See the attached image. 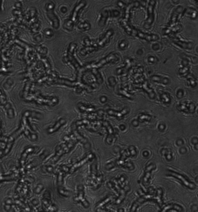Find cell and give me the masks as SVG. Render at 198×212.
<instances>
[{
	"mask_svg": "<svg viewBox=\"0 0 198 212\" xmlns=\"http://www.w3.org/2000/svg\"><path fill=\"white\" fill-rule=\"evenodd\" d=\"M78 199H79V201L81 202L82 205H83V206L85 207H88L89 206V203L87 202V200H86L85 199V198L84 197V192H83V188H82V187L81 186V188H80V190L79 191V197H78Z\"/></svg>",
	"mask_w": 198,
	"mask_h": 212,
	"instance_id": "cell-11",
	"label": "cell"
},
{
	"mask_svg": "<svg viewBox=\"0 0 198 212\" xmlns=\"http://www.w3.org/2000/svg\"><path fill=\"white\" fill-rule=\"evenodd\" d=\"M95 48H93V47H89V48H87L86 49H84L82 50V54L83 55H85L86 54V52H90L91 51H93V50H95Z\"/></svg>",
	"mask_w": 198,
	"mask_h": 212,
	"instance_id": "cell-26",
	"label": "cell"
},
{
	"mask_svg": "<svg viewBox=\"0 0 198 212\" xmlns=\"http://www.w3.org/2000/svg\"><path fill=\"white\" fill-rule=\"evenodd\" d=\"M172 209L176 210L177 211H178L179 212L183 211V207L181 206H179V205L177 204H170L166 205L165 207H163V209L161 210L160 212H167L168 211H169L170 210Z\"/></svg>",
	"mask_w": 198,
	"mask_h": 212,
	"instance_id": "cell-9",
	"label": "cell"
},
{
	"mask_svg": "<svg viewBox=\"0 0 198 212\" xmlns=\"http://www.w3.org/2000/svg\"><path fill=\"white\" fill-rule=\"evenodd\" d=\"M126 46H127V45L125 44V43H124V41H123V42H122L120 43V44L119 47H120V48H121V49H124V48H125Z\"/></svg>",
	"mask_w": 198,
	"mask_h": 212,
	"instance_id": "cell-28",
	"label": "cell"
},
{
	"mask_svg": "<svg viewBox=\"0 0 198 212\" xmlns=\"http://www.w3.org/2000/svg\"><path fill=\"white\" fill-rule=\"evenodd\" d=\"M86 5V3L85 1H81V3H79V5H78L75 8V10H74V12L73 13V19L75 20L76 19V17L77 16V12H79V11L81 10V8H84L85 6Z\"/></svg>",
	"mask_w": 198,
	"mask_h": 212,
	"instance_id": "cell-18",
	"label": "cell"
},
{
	"mask_svg": "<svg viewBox=\"0 0 198 212\" xmlns=\"http://www.w3.org/2000/svg\"><path fill=\"white\" fill-rule=\"evenodd\" d=\"M182 10H183V7H182V6H178V7L175 10L173 14H172V17L171 18V22H170V24H172V23H174V22H176L177 17H178V15L180 13Z\"/></svg>",
	"mask_w": 198,
	"mask_h": 212,
	"instance_id": "cell-17",
	"label": "cell"
},
{
	"mask_svg": "<svg viewBox=\"0 0 198 212\" xmlns=\"http://www.w3.org/2000/svg\"><path fill=\"white\" fill-rule=\"evenodd\" d=\"M142 88L149 95V96L150 97L151 99H154L155 98V92H153V91L151 88H150L148 86V84L146 82H145L144 83V84L142 85Z\"/></svg>",
	"mask_w": 198,
	"mask_h": 212,
	"instance_id": "cell-13",
	"label": "cell"
},
{
	"mask_svg": "<svg viewBox=\"0 0 198 212\" xmlns=\"http://www.w3.org/2000/svg\"><path fill=\"white\" fill-rule=\"evenodd\" d=\"M113 34V31L112 30H109L107 31V33H106L104 37L101 39L100 42L98 43V45L101 47H103L107 43L109 42V41H110V37L112 36Z\"/></svg>",
	"mask_w": 198,
	"mask_h": 212,
	"instance_id": "cell-7",
	"label": "cell"
},
{
	"mask_svg": "<svg viewBox=\"0 0 198 212\" xmlns=\"http://www.w3.org/2000/svg\"><path fill=\"white\" fill-rule=\"evenodd\" d=\"M174 42L176 43V44L178 45L180 47H183V48H187V49H192V43H186L182 42L180 40H179L178 38L174 39Z\"/></svg>",
	"mask_w": 198,
	"mask_h": 212,
	"instance_id": "cell-15",
	"label": "cell"
},
{
	"mask_svg": "<svg viewBox=\"0 0 198 212\" xmlns=\"http://www.w3.org/2000/svg\"><path fill=\"white\" fill-rule=\"evenodd\" d=\"M162 194H163L162 190L161 188H159L157 191V193H156V195L155 200L160 206H162L163 205Z\"/></svg>",
	"mask_w": 198,
	"mask_h": 212,
	"instance_id": "cell-16",
	"label": "cell"
},
{
	"mask_svg": "<svg viewBox=\"0 0 198 212\" xmlns=\"http://www.w3.org/2000/svg\"><path fill=\"white\" fill-rule=\"evenodd\" d=\"M156 4L155 1H149V4L148 8V18L146 19L144 27L146 29H148L152 24L154 20V8H155Z\"/></svg>",
	"mask_w": 198,
	"mask_h": 212,
	"instance_id": "cell-2",
	"label": "cell"
},
{
	"mask_svg": "<svg viewBox=\"0 0 198 212\" xmlns=\"http://www.w3.org/2000/svg\"><path fill=\"white\" fill-rule=\"evenodd\" d=\"M167 175H169V176H172L174 177H176V179H178L179 180L181 181V183H183L184 186H186V187L188 188L192 189V190L195 188V184H193V183H191V182L188 181L187 180H186L184 176H183L182 175L179 174L178 173H177L172 172V171H170L169 173L167 174Z\"/></svg>",
	"mask_w": 198,
	"mask_h": 212,
	"instance_id": "cell-3",
	"label": "cell"
},
{
	"mask_svg": "<svg viewBox=\"0 0 198 212\" xmlns=\"http://www.w3.org/2000/svg\"><path fill=\"white\" fill-rule=\"evenodd\" d=\"M138 119L141 122L149 121L151 119V117L147 114H140Z\"/></svg>",
	"mask_w": 198,
	"mask_h": 212,
	"instance_id": "cell-24",
	"label": "cell"
},
{
	"mask_svg": "<svg viewBox=\"0 0 198 212\" xmlns=\"http://www.w3.org/2000/svg\"><path fill=\"white\" fill-rule=\"evenodd\" d=\"M155 165L154 164H151L146 167V172H145V176L144 177V179H143V181H144V184H148V180L149 179V177L151 176V170L155 169Z\"/></svg>",
	"mask_w": 198,
	"mask_h": 212,
	"instance_id": "cell-12",
	"label": "cell"
},
{
	"mask_svg": "<svg viewBox=\"0 0 198 212\" xmlns=\"http://www.w3.org/2000/svg\"><path fill=\"white\" fill-rule=\"evenodd\" d=\"M128 190H126V189H123V190H120V195L119 198L117 199L116 202H115V204H120V203L123 201V200L125 198L127 191Z\"/></svg>",
	"mask_w": 198,
	"mask_h": 212,
	"instance_id": "cell-20",
	"label": "cell"
},
{
	"mask_svg": "<svg viewBox=\"0 0 198 212\" xmlns=\"http://www.w3.org/2000/svg\"><path fill=\"white\" fill-rule=\"evenodd\" d=\"M80 109L82 110V111H86L87 112H93L95 111V108L93 107V106H87V105L81 104V106L80 107Z\"/></svg>",
	"mask_w": 198,
	"mask_h": 212,
	"instance_id": "cell-23",
	"label": "cell"
},
{
	"mask_svg": "<svg viewBox=\"0 0 198 212\" xmlns=\"http://www.w3.org/2000/svg\"><path fill=\"white\" fill-rule=\"evenodd\" d=\"M160 99L164 103H169L171 101V98L170 95L167 93H163L160 96Z\"/></svg>",
	"mask_w": 198,
	"mask_h": 212,
	"instance_id": "cell-22",
	"label": "cell"
},
{
	"mask_svg": "<svg viewBox=\"0 0 198 212\" xmlns=\"http://www.w3.org/2000/svg\"><path fill=\"white\" fill-rule=\"evenodd\" d=\"M93 73L95 75L97 78V81L99 83H102V78L101 77V75L99 74L98 71H97L96 69H93Z\"/></svg>",
	"mask_w": 198,
	"mask_h": 212,
	"instance_id": "cell-25",
	"label": "cell"
},
{
	"mask_svg": "<svg viewBox=\"0 0 198 212\" xmlns=\"http://www.w3.org/2000/svg\"><path fill=\"white\" fill-rule=\"evenodd\" d=\"M120 22H121V26H123L124 29L125 30V31L127 32V34L130 36L132 35V33L133 32V29H131V27L130 26H129L128 24L127 23V22H126L125 20H122Z\"/></svg>",
	"mask_w": 198,
	"mask_h": 212,
	"instance_id": "cell-19",
	"label": "cell"
},
{
	"mask_svg": "<svg viewBox=\"0 0 198 212\" xmlns=\"http://www.w3.org/2000/svg\"><path fill=\"white\" fill-rule=\"evenodd\" d=\"M101 101H102V102L104 103V102H105L106 101V98L105 97H102V98H101Z\"/></svg>",
	"mask_w": 198,
	"mask_h": 212,
	"instance_id": "cell-29",
	"label": "cell"
},
{
	"mask_svg": "<svg viewBox=\"0 0 198 212\" xmlns=\"http://www.w3.org/2000/svg\"><path fill=\"white\" fill-rule=\"evenodd\" d=\"M102 124H103V125L106 128V129L107 131L108 132V133H109V134L110 135L113 134V133H114L113 129L112 128L111 125H110V123L108 122V121H103Z\"/></svg>",
	"mask_w": 198,
	"mask_h": 212,
	"instance_id": "cell-21",
	"label": "cell"
},
{
	"mask_svg": "<svg viewBox=\"0 0 198 212\" xmlns=\"http://www.w3.org/2000/svg\"><path fill=\"white\" fill-rule=\"evenodd\" d=\"M139 5L140 4L139 2L134 1L130 3L126 6L125 10H124V17H125L126 19H128L129 18V15H130V11L131 10V9L134 7H138Z\"/></svg>",
	"mask_w": 198,
	"mask_h": 212,
	"instance_id": "cell-8",
	"label": "cell"
},
{
	"mask_svg": "<svg viewBox=\"0 0 198 212\" xmlns=\"http://www.w3.org/2000/svg\"><path fill=\"white\" fill-rule=\"evenodd\" d=\"M137 36L139 38L142 39V40H145L148 41H157L159 40V36L158 35H155V34H152V35H150V34H145L144 33H142L140 31H137Z\"/></svg>",
	"mask_w": 198,
	"mask_h": 212,
	"instance_id": "cell-6",
	"label": "cell"
},
{
	"mask_svg": "<svg viewBox=\"0 0 198 212\" xmlns=\"http://www.w3.org/2000/svg\"><path fill=\"white\" fill-rule=\"evenodd\" d=\"M107 112L110 116L115 117L119 119H121L123 118V117L125 116V115L128 113L129 109H128V108H126V109H124L120 112L114 111V110H108Z\"/></svg>",
	"mask_w": 198,
	"mask_h": 212,
	"instance_id": "cell-5",
	"label": "cell"
},
{
	"mask_svg": "<svg viewBox=\"0 0 198 212\" xmlns=\"http://www.w3.org/2000/svg\"><path fill=\"white\" fill-rule=\"evenodd\" d=\"M179 111H182L185 112H190V113H193L194 112L195 110V106L192 103L190 104H181L180 105H178L177 107Z\"/></svg>",
	"mask_w": 198,
	"mask_h": 212,
	"instance_id": "cell-4",
	"label": "cell"
},
{
	"mask_svg": "<svg viewBox=\"0 0 198 212\" xmlns=\"http://www.w3.org/2000/svg\"><path fill=\"white\" fill-rule=\"evenodd\" d=\"M94 158V155L92 154H89V155L86 156V158H84L83 160H82L81 161H80L79 163H77L74 166L72 167V170H76V169H77L78 168H79L80 167H81L82 165H83L85 163H86L87 162H88V161L91 160H93Z\"/></svg>",
	"mask_w": 198,
	"mask_h": 212,
	"instance_id": "cell-10",
	"label": "cell"
},
{
	"mask_svg": "<svg viewBox=\"0 0 198 212\" xmlns=\"http://www.w3.org/2000/svg\"><path fill=\"white\" fill-rule=\"evenodd\" d=\"M119 60V58L117 55L116 54H110L109 55L105 57V58L101 60L98 63L89 64L88 66V68H93V69H98L99 68H101L103 67L105 64H106L112 61H116Z\"/></svg>",
	"mask_w": 198,
	"mask_h": 212,
	"instance_id": "cell-1",
	"label": "cell"
},
{
	"mask_svg": "<svg viewBox=\"0 0 198 212\" xmlns=\"http://www.w3.org/2000/svg\"><path fill=\"white\" fill-rule=\"evenodd\" d=\"M183 92L182 90H179L178 91V93H177V96H178V98H181L183 97Z\"/></svg>",
	"mask_w": 198,
	"mask_h": 212,
	"instance_id": "cell-27",
	"label": "cell"
},
{
	"mask_svg": "<svg viewBox=\"0 0 198 212\" xmlns=\"http://www.w3.org/2000/svg\"><path fill=\"white\" fill-rule=\"evenodd\" d=\"M151 80L153 81H155L158 83H161V84H167L169 82V80L166 78L162 77H159V76H156V75H153L151 77Z\"/></svg>",
	"mask_w": 198,
	"mask_h": 212,
	"instance_id": "cell-14",
	"label": "cell"
}]
</instances>
